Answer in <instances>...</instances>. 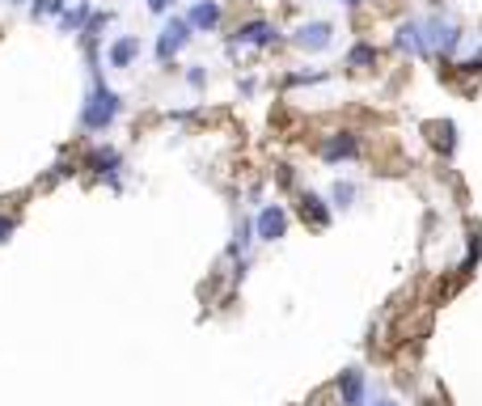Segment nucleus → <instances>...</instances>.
<instances>
[{
	"instance_id": "nucleus-1",
	"label": "nucleus",
	"mask_w": 482,
	"mask_h": 406,
	"mask_svg": "<svg viewBox=\"0 0 482 406\" xmlns=\"http://www.w3.org/2000/svg\"><path fill=\"white\" fill-rule=\"evenodd\" d=\"M119 114H123V98L102 81V72H94L89 94L80 102V128L89 131V136H102V131H111L114 123H119Z\"/></svg>"
},
{
	"instance_id": "nucleus-2",
	"label": "nucleus",
	"mask_w": 482,
	"mask_h": 406,
	"mask_svg": "<svg viewBox=\"0 0 482 406\" xmlns=\"http://www.w3.org/2000/svg\"><path fill=\"white\" fill-rule=\"evenodd\" d=\"M423 30H428V55L432 60H449L453 51L461 47V26L445 13H428L423 17Z\"/></svg>"
},
{
	"instance_id": "nucleus-3",
	"label": "nucleus",
	"mask_w": 482,
	"mask_h": 406,
	"mask_svg": "<svg viewBox=\"0 0 482 406\" xmlns=\"http://www.w3.org/2000/svg\"><path fill=\"white\" fill-rule=\"evenodd\" d=\"M85 170L94 174V178H102L111 191H123V153L111 145H97L89 148V157H85Z\"/></svg>"
},
{
	"instance_id": "nucleus-4",
	"label": "nucleus",
	"mask_w": 482,
	"mask_h": 406,
	"mask_svg": "<svg viewBox=\"0 0 482 406\" xmlns=\"http://www.w3.org/2000/svg\"><path fill=\"white\" fill-rule=\"evenodd\" d=\"M191 38H195L191 21L174 13L170 21H165V26H161V34H157V60H161V64H174V60H178V51L187 47Z\"/></svg>"
},
{
	"instance_id": "nucleus-5",
	"label": "nucleus",
	"mask_w": 482,
	"mask_h": 406,
	"mask_svg": "<svg viewBox=\"0 0 482 406\" xmlns=\"http://www.w3.org/2000/svg\"><path fill=\"white\" fill-rule=\"evenodd\" d=\"M292 43L309 55H318V51H330L335 47V21H326V17H313V21H301L296 30H292Z\"/></svg>"
},
{
	"instance_id": "nucleus-6",
	"label": "nucleus",
	"mask_w": 482,
	"mask_h": 406,
	"mask_svg": "<svg viewBox=\"0 0 482 406\" xmlns=\"http://www.w3.org/2000/svg\"><path fill=\"white\" fill-rule=\"evenodd\" d=\"M275 43H279V30H275V21H262V17L241 21L229 38V47H275Z\"/></svg>"
},
{
	"instance_id": "nucleus-7",
	"label": "nucleus",
	"mask_w": 482,
	"mask_h": 406,
	"mask_svg": "<svg viewBox=\"0 0 482 406\" xmlns=\"http://www.w3.org/2000/svg\"><path fill=\"white\" fill-rule=\"evenodd\" d=\"M254 237L258 242H279V237H288V208H284V203H262L254 216Z\"/></svg>"
},
{
	"instance_id": "nucleus-8",
	"label": "nucleus",
	"mask_w": 482,
	"mask_h": 406,
	"mask_svg": "<svg viewBox=\"0 0 482 406\" xmlns=\"http://www.w3.org/2000/svg\"><path fill=\"white\" fill-rule=\"evenodd\" d=\"M321 162L326 165H343V162H355L360 157V136L355 131H330L326 140H321Z\"/></svg>"
},
{
	"instance_id": "nucleus-9",
	"label": "nucleus",
	"mask_w": 482,
	"mask_h": 406,
	"mask_svg": "<svg viewBox=\"0 0 482 406\" xmlns=\"http://www.w3.org/2000/svg\"><path fill=\"white\" fill-rule=\"evenodd\" d=\"M394 47H398L402 55H415V60H432V55H428V30H423V17L402 21L398 34H394Z\"/></svg>"
},
{
	"instance_id": "nucleus-10",
	"label": "nucleus",
	"mask_w": 482,
	"mask_h": 406,
	"mask_svg": "<svg viewBox=\"0 0 482 406\" xmlns=\"http://www.w3.org/2000/svg\"><path fill=\"white\" fill-rule=\"evenodd\" d=\"M335 390L343 406H369V377H364V369H343Z\"/></svg>"
},
{
	"instance_id": "nucleus-11",
	"label": "nucleus",
	"mask_w": 482,
	"mask_h": 406,
	"mask_svg": "<svg viewBox=\"0 0 482 406\" xmlns=\"http://www.w3.org/2000/svg\"><path fill=\"white\" fill-rule=\"evenodd\" d=\"M220 17H225L220 0H195L191 9H187V21H191L195 34H212L216 26H220Z\"/></svg>"
},
{
	"instance_id": "nucleus-12",
	"label": "nucleus",
	"mask_w": 482,
	"mask_h": 406,
	"mask_svg": "<svg viewBox=\"0 0 482 406\" xmlns=\"http://www.w3.org/2000/svg\"><path fill=\"white\" fill-rule=\"evenodd\" d=\"M301 216H305V225L326 228L335 220V208H330V199H321L318 191H301Z\"/></svg>"
},
{
	"instance_id": "nucleus-13",
	"label": "nucleus",
	"mask_w": 482,
	"mask_h": 406,
	"mask_svg": "<svg viewBox=\"0 0 482 406\" xmlns=\"http://www.w3.org/2000/svg\"><path fill=\"white\" fill-rule=\"evenodd\" d=\"M140 38H136V34H119V38H114L111 47H106V64L111 68H131L136 64V60H140Z\"/></svg>"
},
{
	"instance_id": "nucleus-14",
	"label": "nucleus",
	"mask_w": 482,
	"mask_h": 406,
	"mask_svg": "<svg viewBox=\"0 0 482 406\" xmlns=\"http://www.w3.org/2000/svg\"><path fill=\"white\" fill-rule=\"evenodd\" d=\"M89 21H94V4H85V0H80L77 9H64V17H60V30H64V34H85V30H89Z\"/></svg>"
},
{
	"instance_id": "nucleus-15",
	"label": "nucleus",
	"mask_w": 482,
	"mask_h": 406,
	"mask_svg": "<svg viewBox=\"0 0 482 406\" xmlns=\"http://www.w3.org/2000/svg\"><path fill=\"white\" fill-rule=\"evenodd\" d=\"M377 60H381L377 43H355V47L347 51V60H343V64L355 68V72H364V68H377Z\"/></svg>"
},
{
	"instance_id": "nucleus-16",
	"label": "nucleus",
	"mask_w": 482,
	"mask_h": 406,
	"mask_svg": "<svg viewBox=\"0 0 482 406\" xmlns=\"http://www.w3.org/2000/svg\"><path fill=\"white\" fill-rule=\"evenodd\" d=\"M355 195H360V186H355L352 178H338L335 186H330V208H352Z\"/></svg>"
},
{
	"instance_id": "nucleus-17",
	"label": "nucleus",
	"mask_w": 482,
	"mask_h": 406,
	"mask_svg": "<svg viewBox=\"0 0 482 406\" xmlns=\"http://www.w3.org/2000/svg\"><path fill=\"white\" fill-rule=\"evenodd\" d=\"M64 9H68V0H34L30 4V13L34 17H64Z\"/></svg>"
},
{
	"instance_id": "nucleus-18",
	"label": "nucleus",
	"mask_w": 482,
	"mask_h": 406,
	"mask_svg": "<svg viewBox=\"0 0 482 406\" xmlns=\"http://www.w3.org/2000/svg\"><path fill=\"white\" fill-rule=\"evenodd\" d=\"M187 85H191V89H204V85H208V72H204V64L187 68Z\"/></svg>"
},
{
	"instance_id": "nucleus-19",
	"label": "nucleus",
	"mask_w": 482,
	"mask_h": 406,
	"mask_svg": "<svg viewBox=\"0 0 482 406\" xmlns=\"http://www.w3.org/2000/svg\"><path fill=\"white\" fill-rule=\"evenodd\" d=\"M13 216H0V245H4V242H9V237H13Z\"/></svg>"
},
{
	"instance_id": "nucleus-20",
	"label": "nucleus",
	"mask_w": 482,
	"mask_h": 406,
	"mask_svg": "<svg viewBox=\"0 0 482 406\" xmlns=\"http://www.w3.org/2000/svg\"><path fill=\"white\" fill-rule=\"evenodd\" d=\"M145 4L153 13H170V9H174V0H145Z\"/></svg>"
},
{
	"instance_id": "nucleus-21",
	"label": "nucleus",
	"mask_w": 482,
	"mask_h": 406,
	"mask_svg": "<svg viewBox=\"0 0 482 406\" xmlns=\"http://www.w3.org/2000/svg\"><path fill=\"white\" fill-rule=\"evenodd\" d=\"M461 72H482V51H478V55H470L466 64H461Z\"/></svg>"
},
{
	"instance_id": "nucleus-22",
	"label": "nucleus",
	"mask_w": 482,
	"mask_h": 406,
	"mask_svg": "<svg viewBox=\"0 0 482 406\" xmlns=\"http://www.w3.org/2000/svg\"><path fill=\"white\" fill-rule=\"evenodd\" d=\"M338 4H347V9H355V4H364V0H338Z\"/></svg>"
},
{
	"instance_id": "nucleus-23",
	"label": "nucleus",
	"mask_w": 482,
	"mask_h": 406,
	"mask_svg": "<svg viewBox=\"0 0 482 406\" xmlns=\"http://www.w3.org/2000/svg\"><path fill=\"white\" fill-rule=\"evenodd\" d=\"M369 406H398V402H389V398H381V402H369Z\"/></svg>"
},
{
	"instance_id": "nucleus-24",
	"label": "nucleus",
	"mask_w": 482,
	"mask_h": 406,
	"mask_svg": "<svg viewBox=\"0 0 482 406\" xmlns=\"http://www.w3.org/2000/svg\"><path fill=\"white\" fill-rule=\"evenodd\" d=\"M4 4H26V0H4Z\"/></svg>"
}]
</instances>
